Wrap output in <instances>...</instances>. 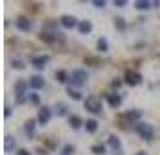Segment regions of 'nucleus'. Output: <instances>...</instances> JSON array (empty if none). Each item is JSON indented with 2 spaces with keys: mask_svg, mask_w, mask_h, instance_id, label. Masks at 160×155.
<instances>
[{
  "mask_svg": "<svg viewBox=\"0 0 160 155\" xmlns=\"http://www.w3.org/2000/svg\"><path fill=\"white\" fill-rule=\"evenodd\" d=\"M108 146L112 148V153L113 155H122V144H121V139H119V137L110 135L108 137Z\"/></svg>",
  "mask_w": 160,
  "mask_h": 155,
  "instance_id": "6e6552de",
  "label": "nucleus"
},
{
  "mask_svg": "<svg viewBox=\"0 0 160 155\" xmlns=\"http://www.w3.org/2000/svg\"><path fill=\"white\" fill-rule=\"evenodd\" d=\"M59 23H61L63 27H67V29H72V27H76V25H79L78 18L72 16V15H63L61 18H59Z\"/></svg>",
  "mask_w": 160,
  "mask_h": 155,
  "instance_id": "9d476101",
  "label": "nucleus"
},
{
  "mask_svg": "<svg viewBox=\"0 0 160 155\" xmlns=\"http://www.w3.org/2000/svg\"><path fill=\"white\" fill-rule=\"evenodd\" d=\"M113 4H115V8H124L126 6V0H115Z\"/></svg>",
  "mask_w": 160,
  "mask_h": 155,
  "instance_id": "2f4dec72",
  "label": "nucleus"
},
{
  "mask_svg": "<svg viewBox=\"0 0 160 155\" xmlns=\"http://www.w3.org/2000/svg\"><path fill=\"white\" fill-rule=\"evenodd\" d=\"M126 117L130 123H140V117H142V110H137V108H133V110H128L126 112Z\"/></svg>",
  "mask_w": 160,
  "mask_h": 155,
  "instance_id": "4468645a",
  "label": "nucleus"
},
{
  "mask_svg": "<svg viewBox=\"0 0 160 155\" xmlns=\"http://www.w3.org/2000/svg\"><path fill=\"white\" fill-rule=\"evenodd\" d=\"M68 80H70V76L67 74V70H58L56 72V81L58 83H67Z\"/></svg>",
  "mask_w": 160,
  "mask_h": 155,
  "instance_id": "aec40b11",
  "label": "nucleus"
},
{
  "mask_svg": "<svg viewBox=\"0 0 160 155\" xmlns=\"http://www.w3.org/2000/svg\"><path fill=\"white\" fill-rule=\"evenodd\" d=\"M92 4H94L95 8H104V6H106V2H104V0H94Z\"/></svg>",
  "mask_w": 160,
  "mask_h": 155,
  "instance_id": "7c9ffc66",
  "label": "nucleus"
},
{
  "mask_svg": "<svg viewBox=\"0 0 160 155\" xmlns=\"http://www.w3.org/2000/svg\"><path fill=\"white\" fill-rule=\"evenodd\" d=\"M85 108H87L90 114H94V116L101 114V112H102V101H101V97L88 96L87 99H85Z\"/></svg>",
  "mask_w": 160,
  "mask_h": 155,
  "instance_id": "f03ea898",
  "label": "nucleus"
},
{
  "mask_svg": "<svg viewBox=\"0 0 160 155\" xmlns=\"http://www.w3.org/2000/svg\"><path fill=\"white\" fill-rule=\"evenodd\" d=\"M49 61H51V56L49 54H38V56H34V58L31 59V65L34 67V69H38V70H42V69L47 67Z\"/></svg>",
  "mask_w": 160,
  "mask_h": 155,
  "instance_id": "423d86ee",
  "label": "nucleus"
},
{
  "mask_svg": "<svg viewBox=\"0 0 160 155\" xmlns=\"http://www.w3.org/2000/svg\"><path fill=\"white\" fill-rule=\"evenodd\" d=\"M56 116H58V117H65L67 116V105L65 103L56 105Z\"/></svg>",
  "mask_w": 160,
  "mask_h": 155,
  "instance_id": "412c9836",
  "label": "nucleus"
},
{
  "mask_svg": "<svg viewBox=\"0 0 160 155\" xmlns=\"http://www.w3.org/2000/svg\"><path fill=\"white\" fill-rule=\"evenodd\" d=\"M68 81L72 83L74 87H83V85H87V81H88L87 70H83V69H76V70H72Z\"/></svg>",
  "mask_w": 160,
  "mask_h": 155,
  "instance_id": "20e7f679",
  "label": "nucleus"
},
{
  "mask_svg": "<svg viewBox=\"0 0 160 155\" xmlns=\"http://www.w3.org/2000/svg\"><path fill=\"white\" fill-rule=\"evenodd\" d=\"M92 152H94L95 155H104L106 153V150H104L102 144H94V146H92Z\"/></svg>",
  "mask_w": 160,
  "mask_h": 155,
  "instance_id": "393cba45",
  "label": "nucleus"
},
{
  "mask_svg": "<svg viewBox=\"0 0 160 155\" xmlns=\"http://www.w3.org/2000/svg\"><path fill=\"white\" fill-rule=\"evenodd\" d=\"M149 6H151V4H149L148 0H137V2H135V8H137L138 11H146V9H149Z\"/></svg>",
  "mask_w": 160,
  "mask_h": 155,
  "instance_id": "b1692460",
  "label": "nucleus"
},
{
  "mask_svg": "<svg viewBox=\"0 0 160 155\" xmlns=\"http://www.w3.org/2000/svg\"><path fill=\"white\" fill-rule=\"evenodd\" d=\"M78 29H79L81 34H88V33L92 31V22H90V20H83V22H79Z\"/></svg>",
  "mask_w": 160,
  "mask_h": 155,
  "instance_id": "f3484780",
  "label": "nucleus"
},
{
  "mask_svg": "<svg viewBox=\"0 0 160 155\" xmlns=\"http://www.w3.org/2000/svg\"><path fill=\"white\" fill-rule=\"evenodd\" d=\"M74 152H76V148H74L72 144H67V146L63 148V153H61V155H72Z\"/></svg>",
  "mask_w": 160,
  "mask_h": 155,
  "instance_id": "cd10ccee",
  "label": "nucleus"
},
{
  "mask_svg": "<svg viewBox=\"0 0 160 155\" xmlns=\"http://www.w3.org/2000/svg\"><path fill=\"white\" fill-rule=\"evenodd\" d=\"M15 137H11V135H6V139H4V152L6 153H11V152H15Z\"/></svg>",
  "mask_w": 160,
  "mask_h": 155,
  "instance_id": "2eb2a0df",
  "label": "nucleus"
},
{
  "mask_svg": "<svg viewBox=\"0 0 160 155\" xmlns=\"http://www.w3.org/2000/svg\"><path fill=\"white\" fill-rule=\"evenodd\" d=\"M106 101H108V105L112 106V108H119L121 103H122V97L113 92V94H108V96H106Z\"/></svg>",
  "mask_w": 160,
  "mask_h": 155,
  "instance_id": "ddd939ff",
  "label": "nucleus"
},
{
  "mask_svg": "<svg viewBox=\"0 0 160 155\" xmlns=\"http://www.w3.org/2000/svg\"><path fill=\"white\" fill-rule=\"evenodd\" d=\"M34 128H36V121H34V119H29V121H25V126H23V130H25V133H27L29 137H32V135H34Z\"/></svg>",
  "mask_w": 160,
  "mask_h": 155,
  "instance_id": "dca6fc26",
  "label": "nucleus"
},
{
  "mask_svg": "<svg viewBox=\"0 0 160 155\" xmlns=\"http://www.w3.org/2000/svg\"><path fill=\"white\" fill-rule=\"evenodd\" d=\"M15 25L20 31H23V33H29V31L32 29V22H31L29 18H25V16H18L16 22H15Z\"/></svg>",
  "mask_w": 160,
  "mask_h": 155,
  "instance_id": "1a4fd4ad",
  "label": "nucleus"
},
{
  "mask_svg": "<svg viewBox=\"0 0 160 155\" xmlns=\"http://www.w3.org/2000/svg\"><path fill=\"white\" fill-rule=\"evenodd\" d=\"M4 116H6V119L11 116V108H9V106H6V112H4Z\"/></svg>",
  "mask_w": 160,
  "mask_h": 155,
  "instance_id": "72a5a7b5",
  "label": "nucleus"
},
{
  "mask_svg": "<svg viewBox=\"0 0 160 155\" xmlns=\"http://www.w3.org/2000/svg\"><path fill=\"white\" fill-rule=\"evenodd\" d=\"M135 130H137V133L142 137L144 141H151L153 135H155V130H153V126L149 125V123H137L135 125Z\"/></svg>",
  "mask_w": 160,
  "mask_h": 155,
  "instance_id": "39448f33",
  "label": "nucleus"
},
{
  "mask_svg": "<svg viewBox=\"0 0 160 155\" xmlns=\"http://www.w3.org/2000/svg\"><path fill=\"white\" fill-rule=\"evenodd\" d=\"M85 128H87L88 133H94L97 130V121L95 119H87V123H85Z\"/></svg>",
  "mask_w": 160,
  "mask_h": 155,
  "instance_id": "6ab92c4d",
  "label": "nucleus"
},
{
  "mask_svg": "<svg viewBox=\"0 0 160 155\" xmlns=\"http://www.w3.org/2000/svg\"><path fill=\"white\" fill-rule=\"evenodd\" d=\"M27 89H29V83L25 81V80H18L15 83V94H16V103L18 105H22L25 101V97H29Z\"/></svg>",
  "mask_w": 160,
  "mask_h": 155,
  "instance_id": "7ed1b4c3",
  "label": "nucleus"
},
{
  "mask_svg": "<svg viewBox=\"0 0 160 155\" xmlns=\"http://www.w3.org/2000/svg\"><path fill=\"white\" fill-rule=\"evenodd\" d=\"M115 25H117V29H119V31H124V29H126V23H124L122 18H115Z\"/></svg>",
  "mask_w": 160,
  "mask_h": 155,
  "instance_id": "c85d7f7f",
  "label": "nucleus"
},
{
  "mask_svg": "<svg viewBox=\"0 0 160 155\" xmlns=\"http://www.w3.org/2000/svg\"><path fill=\"white\" fill-rule=\"evenodd\" d=\"M51 108L49 106H42L40 108V112H38V123L40 125H47L49 121H51Z\"/></svg>",
  "mask_w": 160,
  "mask_h": 155,
  "instance_id": "9b49d317",
  "label": "nucleus"
},
{
  "mask_svg": "<svg viewBox=\"0 0 160 155\" xmlns=\"http://www.w3.org/2000/svg\"><path fill=\"white\" fill-rule=\"evenodd\" d=\"M67 94H68V96L72 97V99H76V101H79V99H83V96H81V92H78V90H74V89H72V85H70V87L67 89Z\"/></svg>",
  "mask_w": 160,
  "mask_h": 155,
  "instance_id": "5701e85b",
  "label": "nucleus"
},
{
  "mask_svg": "<svg viewBox=\"0 0 160 155\" xmlns=\"http://www.w3.org/2000/svg\"><path fill=\"white\" fill-rule=\"evenodd\" d=\"M16 155H31V152H27V150H18V152H16Z\"/></svg>",
  "mask_w": 160,
  "mask_h": 155,
  "instance_id": "473e14b6",
  "label": "nucleus"
},
{
  "mask_svg": "<svg viewBox=\"0 0 160 155\" xmlns=\"http://www.w3.org/2000/svg\"><path fill=\"white\" fill-rule=\"evenodd\" d=\"M97 51L108 52V42H106V38H99L97 40Z\"/></svg>",
  "mask_w": 160,
  "mask_h": 155,
  "instance_id": "4be33fe9",
  "label": "nucleus"
},
{
  "mask_svg": "<svg viewBox=\"0 0 160 155\" xmlns=\"http://www.w3.org/2000/svg\"><path fill=\"white\" fill-rule=\"evenodd\" d=\"M29 101L32 105H40V96H38V94H34V92H31V94H29Z\"/></svg>",
  "mask_w": 160,
  "mask_h": 155,
  "instance_id": "bb28decb",
  "label": "nucleus"
},
{
  "mask_svg": "<svg viewBox=\"0 0 160 155\" xmlns=\"http://www.w3.org/2000/svg\"><path fill=\"white\" fill-rule=\"evenodd\" d=\"M11 65H13V69H16V70H23V69H25V65H23L22 59H13Z\"/></svg>",
  "mask_w": 160,
  "mask_h": 155,
  "instance_id": "a878e982",
  "label": "nucleus"
},
{
  "mask_svg": "<svg viewBox=\"0 0 160 155\" xmlns=\"http://www.w3.org/2000/svg\"><path fill=\"white\" fill-rule=\"evenodd\" d=\"M110 85H112V87H113V89H119V87H121V85H122V81H121V80H112V83H110Z\"/></svg>",
  "mask_w": 160,
  "mask_h": 155,
  "instance_id": "c756f323",
  "label": "nucleus"
},
{
  "mask_svg": "<svg viewBox=\"0 0 160 155\" xmlns=\"http://www.w3.org/2000/svg\"><path fill=\"white\" fill-rule=\"evenodd\" d=\"M63 34L58 31V27H56V23L52 22V20H49V22L45 23L43 27H42V33H40V38L43 40V42H54V40H58V38H61Z\"/></svg>",
  "mask_w": 160,
  "mask_h": 155,
  "instance_id": "f257e3e1",
  "label": "nucleus"
},
{
  "mask_svg": "<svg viewBox=\"0 0 160 155\" xmlns=\"http://www.w3.org/2000/svg\"><path fill=\"white\" fill-rule=\"evenodd\" d=\"M29 87L31 89H34V90L43 89L45 87V80L42 78V76H31L29 78Z\"/></svg>",
  "mask_w": 160,
  "mask_h": 155,
  "instance_id": "f8f14e48",
  "label": "nucleus"
},
{
  "mask_svg": "<svg viewBox=\"0 0 160 155\" xmlns=\"http://www.w3.org/2000/svg\"><path fill=\"white\" fill-rule=\"evenodd\" d=\"M124 81L128 83L130 87H137L138 83L142 81V76H140L137 70H126V74H124Z\"/></svg>",
  "mask_w": 160,
  "mask_h": 155,
  "instance_id": "0eeeda50",
  "label": "nucleus"
},
{
  "mask_svg": "<svg viewBox=\"0 0 160 155\" xmlns=\"http://www.w3.org/2000/svg\"><path fill=\"white\" fill-rule=\"evenodd\" d=\"M68 125L72 126L74 130H78V128H81V125H83V119H81L79 116H76V114H74V116L68 117Z\"/></svg>",
  "mask_w": 160,
  "mask_h": 155,
  "instance_id": "a211bd4d",
  "label": "nucleus"
},
{
  "mask_svg": "<svg viewBox=\"0 0 160 155\" xmlns=\"http://www.w3.org/2000/svg\"><path fill=\"white\" fill-rule=\"evenodd\" d=\"M135 155H148V153H146V152H137Z\"/></svg>",
  "mask_w": 160,
  "mask_h": 155,
  "instance_id": "f704fd0d",
  "label": "nucleus"
}]
</instances>
